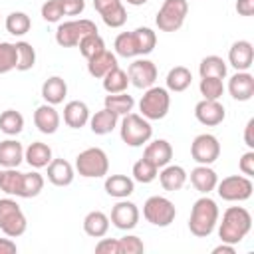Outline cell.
Wrapping results in <instances>:
<instances>
[{
	"label": "cell",
	"mask_w": 254,
	"mask_h": 254,
	"mask_svg": "<svg viewBox=\"0 0 254 254\" xmlns=\"http://www.w3.org/2000/svg\"><path fill=\"white\" fill-rule=\"evenodd\" d=\"M252 230V214L244 206H228L222 212V222L218 224V238L220 242L240 244L248 232Z\"/></svg>",
	"instance_id": "obj_1"
},
{
	"label": "cell",
	"mask_w": 254,
	"mask_h": 254,
	"mask_svg": "<svg viewBox=\"0 0 254 254\" xmlns=\"http://www.w3.org/2000/svg\"><path fill=\"white\" fill-rule=\"evenodd\" d=\"M218 204L216 200H212L208 194L200 196L194 200L192 208H190V216H189V230L190 234H194L196 238H206L212 234V230L218 224Z\"/></svg>",
	"instance_id": "obj_2"
},
{
	"label": "cell",
	"mask_w": 254,
	"mask_h": 254,
	"mask_svg": "<svg viewBox=\"0 0 254 254\" xmlns=\"http://www.w3.org/2000/svg\"><path fill=\"white\" fill-rule=\"evenodd\" d=\"M171 107V95L167 87H159V85H151L145 89V93L141 95L139 101V115H143L149 121H159L169 113Z\"/></svg>",
	"instance_id": "obj_3"
},
{
	"label": "cell",
	"mask_w": 254,
	"mask_h": 254,
	"mask_svg": "<svg viewBox=\"0 0 254 254\" xmlns=\"http://www.w3.org/2000/svg\"><path fill=\"white\" fill-rule=\"evenodd\" d=\"M119 135H121V141L125 145H129V147H143L151 139L153 127H151L149 119H145L143 115H139V113H127L121 119Z\"/></svg>",
	"instance_id": "obj_4"
},
{
	"label": "cell",
	"mask_w": 254,
	"mask_h": 254,
	"mask_svg": "<svg viewBox=\"0 0 254 254\" xmlns=\"http://www.w3.org/2000/svg\"><path fill=\"white\" fill-rule=\"evenodd\" d=\"M75 171L85 179H101L109 173V157L99 147L83 149L75 157Z\"/></svg>",
	"instance_id": "obj_5"
},
{
	"label": "cell",
	"mask_w": 254,
	"mask_h": 254,
	"mask_svg": "<svg viewBox=\"0 0 254 254\" xmlns=\"http://www.w3.org/2000/svg\"><path fill=\"white\" fill-rule=\"evenodd\" d=\"M26 228L28 220L20 204L14 198H0V230L10 238H18L26 232Z\"/></svg>",
	"instance_id": "obj_6"
},
{
	"label": "cell",
	"mask_w": 254,
	"mask_h": 254,
	"mask_svg": "<svg viewBox=\"0 0 254 254\" xmlns=\"http://www.w3.org/2000/svg\"><path fill=\"white\" fill-rule=\"evenodd\" d=\"M143 216L147 222H151L153 226L159 228H167L175 222L177 216V208L173 204V200H169L167 196H149L143 204Z\"/></svg>",
	"instance_id": "obj_7"
},
{
	"label": "cell",
	"mask_w": 254,
	"mask_h": 254,
	"mask_svg": "<svg viewBox=\"0 0 254 254\" xmlns=\"http://www.w3.org/2000/svg\"><path fill=\"white\" fill-rule=\"evenodd\" d=\"M187 14H189L187 0H165L157 12L155 24L161 32H177L185 24Z\"/></svg>",
	"instance_id": "obj_8"
},
{
	"label": "cell",
	"mask_w": 254,
	"mask_h": 254,
	"mask_svg": "<svg viewBox=\"0 0 254 254\" xmlns=\"http://www.w3.org/2000/svg\"><path fill=\"white\" fill-rule=\"evenodd\" d=\"M97 32L95 22L87 20V18H79V20H67L62 22L56 30V42L62 48H75L79 44V40L87 34Z\"/></svg>",
	"instance_id": "obj_9"
},
{
	"label": "cell",
	"mask_w": 254,
	"mask_h": 254,
	"mask_svg": "<svg viewBox=\"0 0 254 254\" xmlns=\"http://www.w3.org/2000/svg\"><path fill=\"white\" fill-rule=\"evenodd\" d=\"M252 190H254V185H252L250 177H246V175H230L216 183L218 196L228 202L248 200L252 196Z\"/></svg>",
	"instance_id": "obj_10"
},
{
	"label": "cell",
	"mask_w": 254,
	"mask_h": 254,
	"mask_svg": "<svg viewBox=\"0 0 254 254\" xmlns=\"http://www.w3.org/2000/svg\"><path fill=\"white\" fill-rule=\"evenodd\" d=\"M190 157L198 165H212L220 157V143L210 133H200L190 143Z\"/></svg>",
	"instance_id": "obj_11"
},
{
	"label": "cell",
	"mask_w": 254,
	"mask_h": 254,
	"mask_svg": "<svg viewBox=\"0 0 254 254\" xmlns=\"http://www.w3.org/2000/svg\"><path fill=\"white\" fill-rule=\"evenodd\" d=\"M127 75H129L131 85H135L137 89H147V87L155 85V81H157V65L151 60L139 58L133 64H129Z\"/></svg>",
	"instance_id": "obj_12"
},
{
	"label": "cell",
	"mask_w": 254,
	"mask_h": 254,
	"mask_svg": "<svg viewBox=\"0 0 254 254\" xmlns=\"http://www.w3.org/2000/svg\"><path fill=\"white\" fill-rule=\"evenodd\" d=\"M139 208L135 202L127 200V198H119V202L111 208V224L119 230H131L137 226L139 222Z\"/></svg>",
	"instance_id": "obj_13"
},
{
	"label": "cell",
	"mask_w": 254,
	"mask_h": 254,
	"mask_svg": "<svg viewBox=\"0 0 254 254\" xmlns=\"http://www.w3.org/2000/svg\"><path fill=\"white\" fill-rule=\"evenodd\" d=\"M93 8L109 28H121L127 22V10L123 0H93Z\"/></svg>",
	"instance_id": "obj_14"
},
{
	"label": "cell",
	"mask_w": 254,
	"mask_h": 254,
	"mask_svg": "<svg viewBox=\"0 0 254 254\" xmlns=\"http://www.w3.org/2000/svg\"><path fill=\"white\" fill-rule=\"evenodd\" d=\"M194 117L206 127H216L224 121L226 109L218 99H202L194 105Z\"/></svg>",
	"instance_id": "obj_15"
},
{
	"label": "cell",
	"mask_w": 254,
	"mask_h": 254,
	"mask_svg": "<svg viewBox=\"0 0 254 254\" xmlns=\"http://www.w3.org/2000/svg\"><path fill=\"white\" fill-rule=\"evenodd\" d=\"M254 62V46L248 40H238L228 50V64L236 71H248Z\"/></svg>",
	"instance_id": "obj_16"
},
{
	"label": "cell",
	"mask_w": 254,
	"mask_h": 254,
	"mask_svg": "<svg viewBox=\"0 0 254 254\" xmlns=\"http://www.w3.org/2000/svg\"><path fill=\"white\" fill-rule=\"evenodd\" d=\"M228 93L236 101H250L254 95V75L250 71H236L228 79Z\"/></svg>",
	"instance_id": "obj_17"
},
{
	"label": "cell",
	"mask_w": 254,
	"mask_h": 254,
	"mask_svg": "<svg viewBox=\"0 0 254 254\" xmlns=\"http://www.w3.org/2000/svg\"><path fill=\"white\" fill-rule=\"evenodd\" d=\"M60 123H62V119H60V113L56 111L54 105L44 103V105L36 107V111H34V125L38 127L40 133L54 135L60 129Z\"/></svg>",
	"instance_id": "obj_18"
},
{
	"label": "cell",
	"mask_w": 254,
	"mask_h": 254,
	"mask_svg": "<svg viewBox=\"0 0 254 254\" xmlns=\"http://www.w3.org/2000/svg\"><path fill=\"white\" fill-rule=\"evenodd\" d=\"M143 159L153 163L157 169H163L173 159V147H171V143L167 139H155L151 143L147 141L145 151H143Z\"/></svg>",
	"instance_id": "obj_19"
},
{
	"label": "cell",
	"mask_w": 254,
	"mask_h": 254,
	"mask_svg": "<svg viewBox=\"0 0 254 254\" xmlns=\"http://www.w3.org/2000/svg\"><path fill=\"white\" fill-rule=\"evenodd\" d=\"M48 181L56 187H67L73 183L75 167L65 159H52L48 165Z\"/></svg>",
	"instance_id": "obj_20"
},
{
	"label": "cell",
	"mask_w": 254,
	"mask_h": 254,
	"mask_svg": "<svg viewBox=\"0 0 254 254\" xmlns=\"http://www.w3.org/2000/svg\"><path fill=\"white\" fill-rule=\"evenodd\" d=\"M89 107L85 101H79V99H73V101H67L65 107H64V123L71 129H81L89 123Z\"/></svg>",
	"instance_id": "obj_21"
},
{
	"label": "cell",
	"mask_w": 254,
	"mask_h": 254,
	"mask_svg": "<svg viewBox=\"0 0 254 254\" xmlns=\"http://www.w3.org/2000/svg\"><path fill=\"white\" fill-rule=\"evenodd\" d=\"M218 183V175L210 169V165H198L190 171V185L200 192V194H208L216 189Z\"/></svg>",
	"instance_id": "obj_22"
},
{
	"label": "cell",
	"mask_w": 254,
	"mask_h": 254,
	"mask_svg": "<svg viewBox=\"0 0 254 254\" xmlns=\"http://www.w3.org/2000/svg\"><path fill=\"white\" fill-rule=\"evenodd\" d=\"M103 189L113 198H127L135 190V181L127 175H107Z\"/></svg>",
	"instance_id": "obj_23"
},
{
	"label": "cell",
	"mask_w": 254,
	"mask_h": 254,
	"mask_svg": "<svg viewBox=\"0 0 254 254\" xmlns=\"http://www.w3.org/2000/svg\"><path fill=\"white\" fill-rule=\"evenodd\" d=\"M113 67H117V56L113 52H109L107 48L87 60V71L91 77H97V79H101Z\"/></svg>",
	"instance_id": "obj_24"
},
{
	"label": "cell",
	"mask_w": 254,
	"mask_h": 254,
	"mask_svg": "<svg viewBox=\"0 0 254 254\" xmlns=\"http://www.w3.org/2000/svg\"><path fill=\"white\" fill-rule=\"evenodd\" d=\"M65 95H67V83H65L64 77L52 75V77H48V79L42 83V97H44L46 103H50V105H60V103H64Z\"/></svg>",
	"instance_id": "obj_25"
},
{
	"label": "cell",
	"mask_w": 254,
	"mask_h": 254,
	"mask_svg": "<svg viewBox=\"0 0 254 254\" xmlns=\"http://www.w3.org/2000/svg\"><path fill=\"white\" fill-rule=\"evenodd\" d=\"M159 177V183L165 190H181L187 183V171L181 167V165H165L161 169V173L157 175Z\"/></svg>",
	"instance_id": "obj_26"
},
{
	"label": "cell",
	"mask_w": 254,
	"mask_h": 254,
	"mask_svg": "<svg viewBox=\"0 0 254 254\" xmlns=\"http://www.w3.org/2000/svg\"><path fill=\"white\" fill-rule=\"evenodd\" d=\"M24 161V147L16 139L0 141V167L4 169H18Z\"/></svg>",
	"instance_id": "obj_27"
},
{
	"label": "cell",
	"mask_w": 254,
	"mask_h": 254,
	"mask_svg": "<svg viewBox=\"0 0 254 254\" xmlns=\"http://www.w3.org/2000/svg\"><path fill=\"white\" fill-rule=\"evenodd\" d=\"M52 159H54V157H52L50 145H46V143H42V141H34V143H30V145L24 149V161H26L30 167H34V169H44V167H48Z\"/></svg>",
	"instance_id": "obj_28"
},
{
	"label": "cell",
	"mask_w": 254,
	"mask_h": 254,
	"mask_svg": "<svg viewBox=\"0 0 254 254\" xmlns=\"http://www.w3.org/2000/svg\"><path fill=\"white\" fill-rule=\"evenodd\" d=\"M117 121H119V115H115L111 109L103 107V109L95 111V115L89 117V129L95 135H107L117 127Z\"/></svg>",
	"instance_id": "obj_29"
},
{
	"label": "cell",
	"mask_w": 254,
	"mask_h": 254,
	"mask_svg": "<svg viewBox=\"0 0 254 254\" xmlns=\"http://www.w3.org/2000/svg\"><path fill=\"white\" fill-rule=\"evenodd\" d=\"M83 230L91 238H101L109 230V216L101 210H91L83 218Z\"/></svg>",
	"instance_id": "obj_30"
},
{
	"label": "cell",
	"mask_w": 254,
	"mask_h": 254,
	"mask_svg": "<svg viewBox=\"0 0 254 254\" xmlns=\"http://www.w3.org/2000/svg\"><path fill=\"white\" fill-rule=\"evenodd\" d=\"M165 81H167V89H169V91L181 93V91L189 89V85H190V81H192V73H190V69L185 67V65H175V67L169 69Z\"/></svg>",
	"instance_id": "obj_31"
},
{
	"label": "cell",
	"mask_w": 254,
	"mask_h": 254,
	"mask_svg": "<svg viewBox=\"0 0 254 254\" xmlns=\"http://www.w3.org/2000/svg\"><path fill=\"white\" fill-rule=\"evenodd\" d=\"M133 36V44H135V50H137V56H147L155 50L157 46V34L147 28V26H141V28H135L131 32Z\"/></svg>",
	"instance_id": "obj_32"
},
{
	"label": "cell",
	"mask_w": 254,
	"mask_h": 254,
	"mask_svg": "<svg viewBox=\"0 0 254 254\" xmlns=\"http://www.w3.org/2000/svg\"><path fill=\"white\" fill-rule=\"evenodd\" d=\"M103 107H107V109H111L115 115L123 117V115H127V113L133 111V107H135V99H133L127 91H121V93H109V95H105V105H103Z\"/></svg>",
	"instance_id": "obj_33"
},
{
	"label": "cell",
	"mask_w": 254,
	"mask_h": 254,
	"mask_svg": "<svg viewBox=\"0 0 254 254\" xmlns=\"http://www.w3.org/2000/svg\"><path fill=\"white\" fill-rule=\"evenodd\" d=\"M226 62L220 56H206L198 64V73L200 77H226Z\"/></svg>",
	"instance_id": "obj_34"
},
{
	"label": "cell",
	"mask_w": 254,
	"mask_h": 254,
	"mask_svg": "<svg viewBox=\"0 0 254 254\" xmlns=\"http://www.w3.org/2000/svg\"><path fill=\"white\" fill-rule=\"evenodd\" d=\"M22 181H24V173H20L18 169H4L0 177V190L10 196H20Z\"/></svg>",
	"instance_id": "obj_35"
},
{
	"label": "cell",
	"mask_w": 254,
	"mask_h": 254,
	"mask_svg": "<svg viewBox=\"0 0 254 254\" xmlns=\"http://www.w3.org/2000/svg\"><path fill=\"white\" fill-rule=\"evenodd\" d=\"M101 79H103V89H105L107 93H121V91H127L129 75H127V71H123L119 65L113 67L109 73H105Z\"/></svg>",
	"instance_id": "obj_36"
},
{
	"label": "cell",
	"mask_w": 254,
	"mask_h": 254,
	"mask_svg": "<svg viewBox=\"0 0 254 254\" xmlns=\"http://www.w3.org/2000/svg\"><path fill=\"white\" fill-rule=\"evenodd\" d=\"M24 129V115L16 109H6L0 113V131L6 135H18Z\"/></svg>",
	"instance_id": "obj_37"
},
{
	"label": "cell",
	"mask_w": 254,
	"mask_h": 254,
	"mask_svg": "<svg viewBox=\"0 0 254 254\" xmlns=\"http://www.w3.org/2000/svg\"><path fill=\"white\" fill-rule=\"evenodd\" d=\"M4 26H6L8 34L20 38V36H24V34L30 32V28H32V20H30V16H28L26 12H10V14L6 16Z\"/></svg>",
	"instance_id": "obj_38"
},
{
	"label": "cell",
	"mask_w": 254,
	"mask_h": 254,
	"mask_svg": "<svg viewBox=\"0 0 254 254\" xmlns=\"http://www.w3.org/2000/svg\"><path fill=\"white\" fill-rule=\"evenodd\" d=\"M16 54H18V62H16V69L18 71H28L36 65V50L30 42H16Z\"/></svg>",
	"instance_id": "obj_39"
},
{
	"label": "cell",
	"mask_w": 254,
	"mask_h": 254,
	"mask_svg": "<svg viewBox=\"0 0 254 254\" xmlns=\"http://www.w3.org/2000/svg\"><path fill=\"white\" fill-rule=\"evenodd\" d=\"M77 48H79V54H81L85 60H89V58H93L95 54H99V52L105 50V40H103L97 32H93V34L83 36V38L79 40Z\"/></svg>",
	"instance_id": "obj_40"
},
{
	"label": "cell",
	"mask_w": 254,
	"mask_h": 254,
	"mask_svg": "<svg viewBox=\"0 0 254 254\" xmlns=\"http://www.w3.org/2000/svg\"><path fill=\"white\" fill-rule=\"evenodd\" d=\"M44 190V177L38 171L32 173H24V181H22V198H34Z\"/></svg>",
	"instance_id": "obj_41"
},
{
	"label": "cell",
	"mask_w": 254,
	"mask_h": 254,
	"mask_svg": "<svg viewBox=\"0 0 254 254\" xmlns=\"http://www.w3.org/2000/svg\"><path fill=\"white\" fill-rule=\"evenodd\" d=\"M133 181H137V183H143V185H149V183H153L155 179H157V175H159V169L153 165V163H149L147 159H139L135 165H133Z\"/></svg>",
	"instance_id": "obj_42"
},
{
	"label": "cell",
	"mask_w": 254,
	"mask_h": 254,
	"mask_svg": "<svg viewBox=\"0 0 254 254\" xmlns=\"http://www.w3.org/2000/svg\"><path fill=\"white\" fill-rule=\"evenodd\" d=\"M198 89L202 99H220L224 93V83L220 77H200Z\"/></svg>",
	"instance_id": "obj_43"
},
{
	"label": "cell",
	"mask_w": 254,
	"mask_h": 254,
	"mask_svg": "<svg viewBox=\"0 0 254 254\" xmlns=\"http://www.w3.org/2000/svg\"><path fill=\"white\" fill-rule=\"evenodd\" d=\"M16 62H18L16 46L10 42H0V75L16 69Z\"/></svg>",
	"instance_id": "obj_44"
},
{
	"label": "cell",
	"mask_w": 254,
	"mask_h": 254,
	"mask_svg": "<svg viewBox=\"0 0 254 254\" xmlns=\"http://www.w3.org/2000/svg\"><path fill=\"white\" fill-rule=\"evenodd\" d=\"M113 48H115V56H121V58H137V50H135L131 32H121L115 38Z\"/></svg>",
	"instance_id": "obj_45"
},
{
	"label": "cell",
	"mask_w": 254,
	"mask_h": 254,
	"mask_svg": "<svg viewBox=\"0 0 254 254\" xmlns=\"http://www.w3.org/2000/svg\"><path fill=\"white\" fill-rule=\"evenodd\" d=\"M117 244H119V254H141V252H145L143 240L135 234H125V236L117 238Z\"/></svg>",
	"instance_id": "obj_46"
},
{
	"label": "cell",
	"mask_w": 254,
	"mask_h": 254,
	"mask_svg": "<svg viewBox=\"0 0 254 254\" xmlns=\"http://www.w3.org/2000/svg\"><path fill=\"white\" fill-rule=\"evenodd\" d=\"M42 18L50 24H56L64 18V8H62V2L60 0H46L42 4Z\"/></svg>",
	"instance_id": "obj_47"
},
{
	"label": "cell",
	"mask_w": 254,
	"mask_h": 254,
	"mask_svg": "<svg viewBox=\"0 0 254 254\" xmlns=\"http://www.w3.org/2000/svg\"><path fill=\"white\" fill-rule=\"evenodd\" d=\"M95 252L97 254H119V244L117 238H103L95 244Z\"/></svg>",
	"instance_id": "obj_48"
},
{
	"label": "cell",
	"mask_w": 254,
	"mask_h": 254,
	"mask_svg": "<svg viewBox=\"0 0 254 254\" xmlns=\"http://www.w3.org/2000/svg\"><path fill=\"white\" fill-rule=\"evenodd\" d=\"M64 16H79L85 10V0H60Z\"/></svg>",
	"instance_id": "obj_49"
},
{
	"label": "cell",
	"mask_w": 254,
	"mask_h": 254,
	"mask_svg": "<svg viewBox=\"0 0 254 254\" xmlns=\"http://www.w3.org/2000/svg\"><path fill=\"white\" fill-rule=\"evenodd\" d=\"M238 169H240V173L246 175V177H252V175H254V151H252V149H248V151L240 157Z\"/></svg>",
	"instance_id": "obj_50"
},
{
	"label": "cell",
	"mask_w": 254,
	"mask_h": 254,
	"mask_svg": "<svg viewBox=\"0 0 254 254\" xmlns=\"http://www.w3.org/2000/svg\"><path fill=\"white\" fill-rule=\"evenodd\" d=\"M234 8L240 16H252L254 14V0H236Z\"/></svg>",
	"instance_id": "obj_51"
},
{
	"label": "cell",
	"mask_w": 254,
	"mask_h": 254,
	"mask_svg": "<svg viewBox=\"0 0 254 254\" xmlns=\"http://www.w3.org/2000/svg\"><path fill=\"white\" fill-rule=\"evenodd\" d=\"M16 252H18V246L10 236L0 238V254H16Z\"/></svg>",
	"instance_id": "obj_52"
},
{
	"label": "cell",
	"mask_w": 254,
	"mask_h": 254,
	"mask_svg": "<svg viewBox=\"0 0 254 254\" xmlns=\"http://www.w3.org/2000/svg\"><path fill=\"white\" fill-rule=\"evenodd\" d=\"M252 131H254V119H248L246 127H244V143L248 149H254V137H252Z\"/></svg>",
	"instance_id": "obj_53"
},
{
	"label": "cell",
	"mask_w": 254,
	"mask_h": 254,
	"mask_svg": "<svg viewBox=\"0 0 254 254\" xmlns=\"http://www.w3.org/2000/svg\"><path fill=\"white\" fill-rule=\"evenodd\" d=\"M234 252H236L234 244H228V242H220L218 246L212 248V254H234Z\"/></svg>",
	"instance_id": "obj_54"
},
{
	"label": "cell",
	"mask_w": 254,
	"mask_h": 254,
	"mask_svg": "<svg viewBox=\"0 0 254 254\" xmlns=\"http://www.w3.org/2000/svg\"><path fill=\"white\" fill-rule=\"evenodd\" d=\"M123 2H127L129 6H143V4H147L149 0H123Z\"/></svg>",
	"instance_id": "obj_55"
},
{
	"label": "cell",
	"mask_w": 254,
	"mask_h": 254,
	"mask_svg": "<svg viewBox=\"0 0 254 254\" xmlns=\"http://www.w3.org/2000/svg\"><path fill=\"white\" fill-rule=\"evenodd\" d=\"M0 177H2V169H0Z\"/></svg>",
	"instance_id": "obj_56"
}]
</instances>
